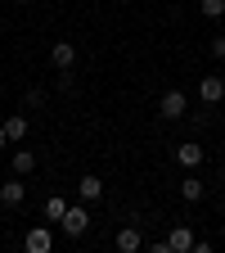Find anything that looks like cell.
<instances>
[{"label":"cell","mask_w":225,"mask_h":253,"mask_svg":"<svg viewBox=\"0 0 225 253\" xmlns=\"http://www.w3.org/2000/svg\"><path fill=\"white\" fill-rule=\"evenodd\" d=\"M203 195H207V185H203V181H198L194 172H189V176L180 181V199H185V204H198Z\"/></svg>","instance_id":"9c48e42d"},{"label":"cell","mask_w":225,"mask_h":253,"mask_svg":"<svg viewBox=\"0 0 225 253\" xmlns=\"http://www.w3.org/2000/svg\"><path fill=\"white\" fill-rule=\"evenodd\" d=\"M50 63H54L59 73H68L72 63H77V45H72V41H54V45H50Z\"/></svg>","instance_id":"277c9868"},{"label":"cell","mask_w":225,"mask_h":253,"mask_svg":"<svg viewBox=\"0 0 225 253\" xmlns=\"http://www.w3.org/2000/svg\"><path fill=\"white\" fill-rule=\"evenodd\" d=\"M59 226H63V235H68V240H81V235L90 231V212L77 204V208H68V212H63V221H59Z\"/></svg>","instance_id":"6da1fadb"},{"label":"cell","mask_w":225,"mask_h":253,"mask_svg":"<svg viewBox=\"0 0 225 253\" xmlns=\"http://www.w3.org/2000/svg\"><path fill=\"white\" fill-rule=\"evenodd\" d=\"M23 249H27V253H50V249H54V231H50V226H32V231L23 235Z\"/></svg>","instance_id":"3957f363"},{"label":"cell","mask_w":225,"mask_h":253,"mask_svg":"<svg viewBox=\"0 0 225 253\" xmlns=\"http://www.w3.org/2000/svg\"><path fill=\"white\" fill-rule=\"evenodd\" d=\"M9 163H14V176H27L32 168H36V154H32V149H14Z\"/></svg>","instance_id":"4fadbf2b"},{"label":"cell","mask_w":225,"mask_h":253,"mask_svg":"<svg viewBox=\"0 0 225 253\" xmlns=\"http://www.w3.org/2000/svg\"><path fill=\"white\" fill-rule=\"evenodd\" d=\"M77 190H81V199H86V204H95V199H104V181H99V176H90V172L81 176V185H77Z\"/></svg>","instance_id":"7c38bea8"},{"label":"cell","mask_w":225,"mask_h":253,"mask_svg":"<svg viewBox=\"0 0 225 253\" xmlns=\"http://www.w3.org/2000/svg\"><path fill=\"white\" fill-rule=\"evenodd\" d=\"M5 136H9V145L27 140V118H23V113H9V118H5Z\"/></svg>","instance_id":"8fae6325"},{"label":"cell","mask_w":225,"mask_h":253,"mask_svg":"<svg viewBox=\"0 0 225 253\" xmlns=\"http://www.w3.org/2000/svg\"><path fill=\"white\" fill-rule=\"evenodd\" d=\"M167 244H171V253H189V249H194V231H189V226H171Z\"/></svg>","instance_id":"30bf717a"},{"label":"cell","mask_w":225,"mask_h":253,"mask_svg":"<svg viewBox=\"0 0 225 253\" xmlns=\"http://www.w3.org/2000/svg\"><path fill=\"white\" fill-rule=\"evenodd\" d=\"M198 100L203 104H221L225 100V77H203L198 82Z\"/></svg>","instance_id":"5b68a950"},{"label":"cell","mask_w":225,"mask_h":253,"mask_svg":"<svg viewBox=\"0 0 225 253\" xmlns=\"http://www.w3.org/2000/svg\"><path fill=\"white\" fill-rule=\"evenodd\" d=\"M63 212H68V204H63L59 195H54V199H45V221H63Z\"/></svg>","instance_id":"5bb4252c"},{"label":"cell","mask_w":225,"mask_h":253,"mask_svg":"<svg viewBox=\"0 0 225 253\" xmlns=\"http://www.w3.org/2000/svg\"><path fill=\"white\" fill-rule=\"evenodd\" d=\"M176 163H180L185 172H194V168L203 163V145H198V140H185V145L176 149Z\"/></svg>","instance_id":"8992f818"},{"label":"cell","mask_w":225,"mask_h":253,"mask_svg":"<svg viewBox=\"0 0 225 253\" xmlns=\"http://www.w3.org/2000/svg\"><path fill=\"white\" fill-rule=\"evenodd\" d=\"M158 113H162L167 122H180L189 113V100H185V90H167L162 100H158Z\"/></svg>","instance_id":"7a4b0ae2"},{"label":"cell","mask_w":225,"mask_h":253,"mask_svg":"<svg viewBox=\"0 0 225 253\" xmlns=\"http://www.w3.org/2000/svg\"><path fill=\"white\" fill-rule=\"evenodd\" d=\"M23 195H27V185H23L18 176L0 185V204H5V208H18V204H23Z\"/></svg>","instance_id":"52a82bcc"},{"label":"cell","mask_w":225,"mask_h":253,"mask_svg":"<svg viewBox=\"0 0 225 253\" xmlns=\"http://www.w3.org/2000/svg\"><path fill=\"white\" fill-rule=\"evenodd\" d=\"M221 176H225V163H221Z\"/></svg>","instance_id":"ac0fdd59"},{"label":"cell","mask_w":225,"mask_h":253,"mask_svg":"<svg viewBox=\"0 0 225 253\" xmlns=\"http://www.w3.org/2000/svg\"><path fill=\"white\" fill-rule=\"evenodd\" d=\"M117 249H122V253H140V249H144V235H140L135 226H122V231H117Z\"/></svg>","instance_id":"ba28073f"},{"label":"cell","mask_w":225,"mask_h":253,"mask_svg":"<svg viewBox=\"0 0 225 253\" xmlns=\"http://www.w3.org/2000/svg\"><path fill=\"white\" fill-rule=\"evenodd\" d=\"M207 50H212L216 59H225V32H221V37H212V45H207Z\"/></svg>","instance_id":"2e32d148"},{"label":"cell","mask_w":225,"mask_h":253,"mask_svg":"<svg viewBox=\"0 0 225 253\" xmlns=\"http://www.w3.org/2000/svg\"><path fill=\"white\" fill-rule=\"evenodd\" d=\"M203 18H225V0H198Z\"/></svg>","instance_id":"9a60e30c"},{"label":"cell","mask_w":225,"mask_h":253,"mask_svg":"<svg viewBox=\"0 0 225 253\" xmlns=\"http://www.w3.org/2000/svg\"><path fill=\"white\" fill-rule=\"evenodd\" d=\"M9 145V136H5V122H0V149H5Z\"/></svg>","instance_id":"e0dca14e"}]
</instances>
